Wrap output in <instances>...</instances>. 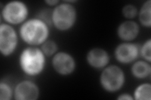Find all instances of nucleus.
<instances>
[{"instance_id": "obj_4", "label": "nucleus", "mask_w": 151, "mask_h": 100, "mask_svg": "<svg viewBox=\"0 0 151 100\" xmlns=\"http://www.w3.org/2000/svg\"><path fill=\"white\" fill-rule=\"evenodd\" d=\"M126 77L124 70L120 66L108 65L101 70L100 77L101 87L107 93H114L124 87Z\"/></svg>"}, {"instance_id": "obj_15", "label": "nucleus", "mask_w": 151, "mask_h": 100, "mask_svg": "<svg viewBox=\"0 0 151 100\" xmlns=\"http://www.w3.org/2000/svg\"><path fill=\"white\" fill-rule=\"evenodd\" d=\"M40 49L47 57H52L58 52L59 46L55 41L49 39L40 46Z\"/></svg>"}, {"instance_id": "obj_7", "label": "nucleus", "mask_w": 151, "mask_h": 100, "mask_svg": "<svg viewBox=\"0 0 151 100\" xmlns=\"http://www.w3.org/2000/svg\"><path fill=\"white\" fill-rule=\"evenodd\" d=\"M51 64L55 72L63 77L72 74L76 68L74 57L68 52L63 51H58L52 57Z\"/></svg>"}, {"instance_id": "obj_20", "label": "nucleus", "mask_w": 151, "mask_h": 100, "mask_svg": "<svg viewBox=\"0 0 151 100\" xmlns=\"http://www.w3.org/2000/svg\"><path fill=\"white\" fill-rule=\"evenodd\" d=\"M44 2L48 6H54V7L60 3V1L59 0H46V1H45Z\"/></svg>"}, {"instance_id": "obj_18", "label": "nucleus", "mask_w": 151, "mask_h": 100, "mask_svg": "<svg viewBox=\"0 0 151 100\" xmlns=\"http://www.w3.org/2000/svg\"><path fill=\"white\" fill-rule=\"evenodd\" d=\"M151 39L146 40L140 46V56L143 60L151 63Z\"/></svg>"}, {"instance_id": "obj_10", "label": "nucleus", "mask_w": 151, "mask_h": 100, "mask_svg": "<svg viewBox=\"0 0 151 100\" xmlns=\"http://www.w3.org/2000/svg\"><path fill=\"white\" fill-rule=\"evenodd\" d=\"M86 60L88 65L92 68L102 70L109 65L110 56L106 50L96 47L88 51Z\"/></svg>"}, {"instance_id": "obj_13", "label": "nucleus", "mask_w": 151, "mask_h": 100, "mask_svg": "<svg viewBox=\"0 0 151 100\" xmlns=\"http://www.w3.org/2000/svg\"><path fill=\"white\" fill-rule=\"evenodd\" d=\"M138 18L140 25L150 28L151 27V1L147 0L145 1L138 11Z\"/></svg>"}, {"instance_id": "obj_12", "label": "nucleus", "mask_w": 151, "mask_h": 100, "mask_svg": "<svg viewBox=\"0 0 151 100\" xmlns=\"http://www.w3.org/2000/svg\"><path fill=\"white\" fill-rule=\"evenodd\" d=\"M130 72L135 78L139 79L147 78L151 74L150 63L143 60H136L132 65Z\"/></svg>"}, {"instance_id": "obj_5", "label": "nucleus", "mask_w": 151, "mask_h": 100, "mask_svg": "<svg viewBox=\"0 0 151 100\" xmlns=\"http://www.w3.org/2000/svg\"><path fill=\"white\" fill-rule=\"evenodd\" d=\"M29 8L25 3L11 1L1 7V17L4 23L12 26L22 25L28 20Z\"/></svg>"}, {"instance_id": "obj_1", "label": "nucleus", "mask_w": 151, "mask_h": 100, "mask_svg": "<svg viewBox=\"0 0 151 100\" xmlns=\"http://www.w3.org/2000/svg\"><path fill=\"white\" fill-rule=\"evenodd\" d=\"M49 24L40 18L28 20L21 25L19 36L28 46H41L49 40L50 35Z\"/></svg>"}, {"instance_id": "obj_14", "label": "nucleus", "mask_w": 151, "mask_h": 100, "mask_svg": "<svg viewBox=\"0 0 151 100\" xmlns=\"http://www.w3.org/2000/svg\"><path fill=\"white\" fill-rule=\"evenodd\" d=\"M132 96L134 100H150L151 84L142 83L139 84L135 88Z\"/></svg>"}, {"instance_id": "obj_17", "label": "nucleus", "mask_w": 151, "mask_h": 100, "mask_svg": "<svg viewBox=\"0 0 151 100\" xmlns=\"http://www.w3.org/2000/svg\"><path fill=\"white\" fill-rule=\"evenodd\" d=\"M122 13L127 20H132L137 16L138 9L133 4H127L122 8Z\"/></svg>"}, {"instance_id": "obj_9", "label": "nucleus", "mask_w": 151, "mask_h": 100, "mask_svg": "<svg viewBox=\"0 0 151 100\" xmlns=\"http://www.w3.org/2000/svg\"><path fill=\"white\" fill-rule=\"evenodd\" d=\"M40 96V88L35 82L23 80L14 88L13 97L16 100H37Z\"/></svg>"}, {"instance_id": "obj_11", "label": "nucleus", "mask_w": 151, "mask_h": 100, "mask_svg": "<svg viewBox=\"0 0 151 100\" xmlns=\"http://www.w3.org/2000/svg\"><path fill=\"white\" fill-rule=\"evenodd\" d=\"M139 33V25L133 20L122 22L116 29V35L122 41H133L137 38Z\"/></svg>"}, {"instance_id": "obj_6", "label": "nucleus", "mask_w": 151, "mask_h": 100, "mask_svg": "<svg viewBox=\"0 0 151 100\" xmlns=\"http://www.w3.org/2000/svg\"><path fill=\"white\" fill-rule=\"evenodd\" d=\"M18 45V35L13 26L5 23L0 25V52L4 57L12 56Z\"/></svg>"}, {"instance_id": "obj_3", "label": "nucleus", "mask_w": 151, "mask_h": 100, "mask_svg": "<svg viewBox=\"0 0 151 100\" xmlns=\"http://www.w3.org/2000/svg\"><path fill=\"white\" fill-rule=\"evenodd\" d=\"M77 19L76 8L68 1L60 3L55 6L50 16L51 25L61 32L71 30L76 23Z\"/></svg>"}, {"instance_id": "obj_19", "label": "nucleus", "mask_w": 151, "mask_h": 100, "mask_svg": "<svg viewBox=\"0 0 151 100\" xmlns=\"http://www.w3.org/2000/svg\"><path fill=\"white\" fill-rule=\"evenodd\" d=\"M118 100H134L133 96L128 93H123L116 98Z\"/></svg>"}, {"instance_id": "obj_16", "label": "nucleus", "mask_w": 151, "mask_h": 100, "mask_svg": "<svg viewBox=\"0 0 151 100\" xmlns=\"http://www.w3.org/2000/svg\"><path fill=\"white\" fill-rule=\"evenodd\" d=\"M14 94V89L12 86L6 82L1 81L0 83V99L10 100Z\"/></svg>"}, {"instance_id": "obj_2", "label": "nucleus", "mask_w": 151, "mask_h": 100, "mask_svg": "<svg viewBox=\"0 0 151 100\" xmlns=\"http://www.w3.org/2000/svg\"><path fill=\"white\" fill-rule=\"evenodd\" d=\"M47 58L39 46H27L21 51L18 64L23 73L34 77L41 74L45 70Z\"/></svg>"}, {"instance_id": "obj_8", "label": "nucleus", "mask_w": 151, "mask_h": 100, "mask_svg": "<svg viewBox=\"0 0 151 100\" xmlns=\"http://www.w3.org/2000/svg\"><path fill=\"white\" fill-rule=\"evenodd\" d=\"M114 56L116 60L120 64L133 63L140 56V45L132 41H123L116 46Z\"/></svg>"}]
</instances>
